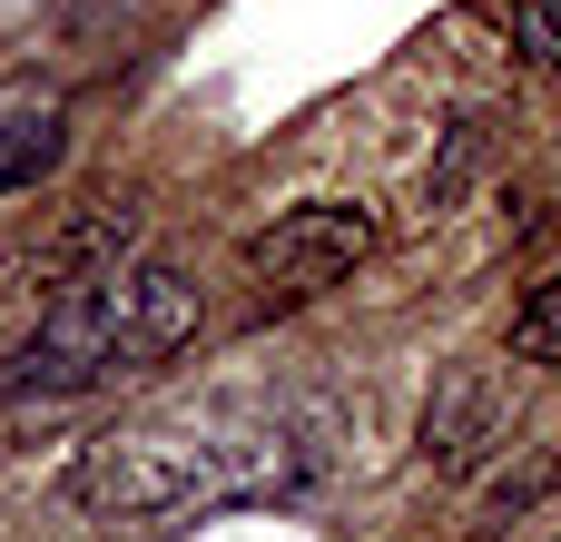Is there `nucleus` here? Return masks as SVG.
I'll use <instances>...</instances> for the list:
<instances>
[{
	"label": "nucleus",
	"instance_id": "nucleus-4",
	"mask_svg": "<svg viewBox=\"0 0 561 542\" xmlns=\"http://www.w3.org/2000/svg\"><path fill=\"white\" fill-rule=\"evenodd\" d=\"M59 148H69L59 99H10V109H0V197L39 188V178L59 168Z\"/></svg>",
	"mask_w": 561,
	"mask_h": 542
},
{
	"label": "nucleus",
	"instance_id": "nucleus-1",
	"mask_svg": "<svg viewBox=\"0 0 561 542\" xmlns=\"http://www.w3.org/2000/svg\"><path fill=\"white\" fill-rule=\"evenodd\" d=\"M296 474H306V444L286 434V415L187 405V415L89 434L79 464H69V494L99 523H197V513H227V504H266Z\"/></svg>",
	"mask_w": 561,
	"mask_h": 542
},
{
	"label": "nucleus",
	"instance_id": "nucleus-2",
	"mask_svg": "<svg viewBox=\"0 0 561 542\" xmlns=\"http://www.w3.org/2000/svg\"><path fill=\"white\" fill-rule=\"evenodd\" d=\"M197 336V286L178 267H99L79 286H59L39 306V326L20 346H0V405H49V395H89V385H118V375H148L168 365L178 346Z\"/></svg>",
	"mask_w": 561,
	"mask_h": 542
},
{
	"label": "nucleus",
	"instance_id": "nucleus-5",
	"mask_svg": "<svg viewBox=\"0 0 561 542\" xmlns=\"http://www.w3.org/2000/svg\"><path fill=\"white\" fill-rule=\"evenodd\" d=\"M483 434H493V385H483V375H454V385L434 395V415H424V454H434V464H473Z\"/></svg>",
	"mask_w": 561,
	"mask_h": 542
},
{
	"label": "nucleus",
	"instance_id": "nucleus-7",
	"mask_svg": "<svg viewBox=\"0 0 561 542\" xmlns=\"http://www.w3.org/2000/svg\"><path fill=\"white\" fill-rule=\"evenodd\" d=\"M513 39H523L533 59H552V69H561V0H513Z\"/></svg>",
	"mask_w": 561,
	"mask_h": 542
},
{
	"label": "nucleus",
	"instance_id": "nucleus-3",
	"mask_svg": "<svg viewBox=\"0 0 561 542\" xmlns=\"http://www.w3.org/2000/svg\"><path fill=\"white\" fill-rule=\"evenodd\" d=\"M375 257V207H345V197H316V207H286L276 227L247 237V276L266 296H316L335 276H355Z\"/></svg>",
	"mask_w": 561,
	"mask_h": 542
},
{
	"label": "nucleus",
	"instance_id": "nucleus-6",
	"mask_svg": "<svg viewBox=\"0 0 561 542\" xmlns=\"http://www.w3.org/2000/svg\"><path fill=\"white\" fill-rule=\"evenodd\" d=\"M513 355H523V365H561V276L523 296V316H513Z\"/></svg>",
	"mask_w": 561,
	"mask_h": 542
}]
</instances>
